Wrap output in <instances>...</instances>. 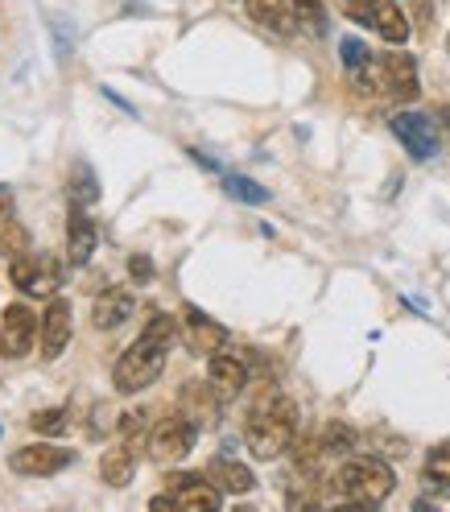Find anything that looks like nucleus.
Returning a JSON list of instances; mask_svg holds the SVG:
<instances>
[{
  "mask_svg": "<svg viewBox=\"0 0 450 512\" xmlns=\"http://www.w3.org/2000/svg\"><path fill=\"white\" fill-rule=\"evenodd\" d=\"M331 488H335V500L343 504H356V508H376L393 496L397 488V475L384 459H347L335 475H331Z\"/></svg>",
  "mask_w": 450,
  "mask_h": 512,
  "instance_id": "obj_3",
  "label": "nucleus"
},
{
  "mask_svg": "<svg viewBox=\"0 0 450 512\" xmlns=\"http://www.w3.org/2000/svg\"><path fill=\"white\" fill-rule=\"evenodd\" d=\"M38 339V314L29 306H5V318H0V356L5 360H25L34 351Z\"/></svg>",
  "mask_w": 450,
  "mask_h": 512,
  "instance_id": "obj_8",
  "label": "nucleus"
},
{
  "mask_svg": "<svg viewBox=\"0 0 450 512\" xmlns=\"http://www.w3.org/2000/svg\"><path fill=\"white\" fill-rule=\"evenodd\" d=\"M248 17L256 25H265L273 29V34H294V0H248Z\"/></svg>",
  "mask_w": 450,
  "mask_h": 512,
  "instance_id": "obj_17",
  "label": "nucleus"
},
{
  "mask_svg": "<svg viewBox=\"0 0 450 512\" xmlns=\"http://www.w3.org/2000/svg\"><path fill=\"white\" fill-rule=\"evenodd\" d=\"M29 426H34L38 434H50V438H58V434H67V430H71V409H67V405L38 409L34 418H29Z\"/></svg>",
  "mask_w": 450,
  "mask_h": 512,
  "instance_id": "obj_25",
  "label": "nucleus"
},
{
  "mask_svg": "<svg viewBox=\"0 0 450 512\" xmlns=\"http://www.w3.org/2000/svg\"><path fill=\"white\" fill-rule=\"evenodd\" d=\"M133 471H137V451H128V446H112V451H104L100 459V475L108 488H128L133 484Z\"/></svg>",
  "mask_w": 450,
  "mask_h": 512,
  "instance_id": "obj_19",
  "label": "nucleus"
},
{
  "mask_svg": "<svg viewBox=\"0 0 450 512\" xmlns=\"http://www.w3.org/2000/svg\"><path fill=\"white\" fill-rule=\"evenodd\" d=\"M75 463V451H62V446L50 442H34V446H21V451L9 455V467L17 475H58Z\"/></svg>",
  "mask_w": 450,
  "mask_h": 512,
  "instance_id": "obj_10",
  "label": "nucleus"
},
{
  "mask_svg": "<svg viewBox=\"0 0 450 512\" xmlns=\"http://www.w3.org/2000/svg\"><path fill=\"white\" fill-rule=\"evenodd\" d=\"M21 252H29V232L21 228V223L13 219V211L0 203V256H9V261H17Z\"/></svg>",
  "mask_w": 450,
  "mask_h": 512,
  "instance_id": "obj_22",
  "label": "nucleus"
},
{
  "mask_svg": "<svg viewBox=\"0 0 450 512\" xmlns=\"http://www.w3.org/2000/svg\"><path fill=\"white\" fill-rule=\"evenodd\" d=\"M67 199L79 203V207H95L100 203V178L87 162H75L71 174H67Z\"/></svg>",
  "mask_w": 450,
  "mask_h": 512,
  "instance_id": "obj_20",
  "label": "nucleus"
},
{
  "mask_svg": "<svg viewBox=\"0 0 450 512\" xmlns=\"http://www.w3.org/2000/svg\"><path fill=\"white\" fill-rule=\"evenodd\" d=\"M339 58H343V67L356 75V71H364L368 62H372V54H368V46L360 42V38H343L339 42Z\"/></svg>",
  "mask_w": 450,
  "mask_h": 512,
  "instance_id": "obj_27",
  "label": "nucleus"
},
{
  "mask_svg": "<svg viewBox=\"0 0 450 512\" xmlns=\"http://www.w3.org/2000/svg\"><path fill=\"white\" fill-rule=\"evenodd\" d=\"M351 442H356V434H351L347 426H327L323 430V446H327V455H343V451H351Z\"/></svg>",
  "mask_w": 450,
  "mask_h": 512,
  "instance_id": "obj_28",
  "label": "nucleus"
},
{
  "mask_svg": "<svg viewBox=\"0 0 450 512\" xmlns=\"http://www.w3.org/2000/svg\"><path fill=\"white\" fill-rule=\"evenodd\" d=\"M182 327H186V347L195 351V356H215V351L228 343V331H223L215 318H207L199 306H186L182 310Z\"/></svg>",
  "mask_w": 450,
  "mask_h": 512,
  "instance_id": "obj_12",
  "label": "nucleus"
},
{
  "mask_svg": "<svg viewBox=\"0 0 450 512\" xmlns=\"http://www.w3.org/2000/svg\"><path fill=\"white\" fill-rule=\"evenodd\" d=\"M438 120H442V128L450 133V104H446V108H438Z\"/></svg>",
  "mask_w": 450,
  "mask_h": 512,
  "instance_id": "obj_31",
  "label": "nucleus"
},
{
  "mask_svg": "<svg viewBox=\"0 0 450 512\" xmlns=\"http://www.w3.org/2000/svg\"><path fill=\"white\" fill-rule=\"evenodd\" d=\"M294 17L310 29V34H327V9H323V0H294Z\"/></svg>",
  "mask_w": 450,
  "mask_h": 512,
  "instance_id": "obj_26",
  "label": "nucleus"
},
{
  "mask_svg": "<svg viewBox=\"0 0 450 512\" xmlns=\"http://www.w3.org/2000/svg\"><path fill=\"white\" fill-rule=\"evenodd\" d=\"M430 5H434V0H417V25L430 21Z\"/></svg>",
  "mask_w": 450,
  "mask_h": 512,
  "instance_id": "obj_30",
  "label": "nucleus"
},
{
  "mask_svg": "<svg viewBox=\"0 0 450 512\" xmlns=\"http://www.w3.org/2000/svg\"><path fill=\"white\" fill-rule=\"evenodd\" d=\"M95 244H100V228H95V219L87 215V207L71 203V215H67V261L75 269L87 265Z\"/></svg>",
  "mask_w": 450,
  "mask_h": 512,
  "instance_id": "obj_14",
  "label": "nucleus"
},
{
  "mask_svg": "<svg viewBox=\"0 0 450 512\" xmlns=\"http://www.w3.org/2000/svg\"><path fill=\"white\" fill-rule=\"evenodd\" d=\"M207 479H211L219 492H232V496H244V492L256 488V475H252L244 463L228 459V455H219V459L207 463Z\"/></svg>",
  "mask_w": 450,
  "mask_h": 512,
  "instance_id": "obj_16",
  "label": "nucleus"
},
{
  "mask_svg": "<svg viewBox=\"0 0 450 512\" xmlns=\"http://www.w3.org/2000/svg\"><path fill=\"white\" fill-rule=\"evenodd\" d=\"M223 190L236 199V203H248V207H261V203H269V190L261 186V182H252V178H240V174H232V178H223Z\"/></svg>",
  "mask_w": 450,
  "mask_h": 512,
  "instance_id": "obj_24",
  "label": "nucleus"
},
{
  "mask_svg": "<svg viewBox=\"0 0 450 512\" xmlns=\"http://www.w3.org/2000/svg\"><path fill=\"white\" fill-rule=\"evenodd\" d=\"M71 343V302L67 298H50L42 314V360H58Z\"/></svg>",
  "mask_w": 450,
  "mask_h": 512,
  "instance_id": "obj_13",
  "label": "nucleus"
},
{
  "mask_svg": "<svg viewBox=\"0 0 450 512\" xmlns=\"http://www.w3.org/2000/svg\"><path fill=\"white\" fill-rule=\"evenodd\" d=\"M244 442H248L252 459H261V463L281 459L289 446L298 442V405L289 397L261 401L244 422Z\"/></svg>",
  "mask_w": 450,
  "mask_h": 512,
  "instance_id": "obj_2",
  "label": "nucleus"
},
{
  "mask_svg": "<svg viewBox=\"0 0 450 512\" xmlns=\"http://www.w3.org/2000/svg\"><path fill=\"white\" fill-rule=\"evenodd\" d=\"M347 13L360 25H372L384 42H393V46L409 42V21L397 9V0H347Z\"/></svg>",
  "mask_w": 450,
  "mask_h": 512,
  "instance_id": "obj_7",
  "label": "nucleus"
},
{
  "mask_svg": "<svg viewBox=\"0 0 450 512\" xmlns=\"http://www.w3.org/2000/svg\"><path fill=\"white\" fill-rule=\"evenodd\" d=\"M219 397L211 393V384H186V389H182V413H190V418H195L199 426H215L219 418H215V413H219Z\"/></svg>",
  "mask_w": 450,
  "mask_h": 512,
  "instance_id": "obj_18",
  "label": "nucleus"
},
{
  "mask_svg": "<svg viewBox=\"0 0 450 512\" xmlns=\"http://www.w3.org/2000/svg\"><path fill=\"white\" fill-rule=\"evenodd\" d=\"M393 133L397 141L409 149L413 162H430L438 153V133H434V120L422 112H397L393 116Z\"/></svg>",
  "mask_w": 450,
  "mask_h": 512,
  "instance_id": "obj_9",
  "label": "nucleus"
},
{
  "mask_svg": "<svg viewBox=\"0 0 450 512\" xmlns=\"http://www.w3.org/2000/svg\"><path fill=\"white\" fill-rule=\"evenodd\" d=\"M9 277H13L17 290L29 294V298H54V290L62 285V269L46 252H21L17 261L9 265Z\"/></svg>",
  "mask_w": 450,
  "mask_h": 512,
  "instance_id": "obj_5",
  "label": "nucleus"
},
{
  "mask_svg": "<svg viewBox=\"0 0 450 512\" xmlns=\"http://www.w3.org/2000/svg\"><path fill=\"white\" fill-rule=\"evenodd\" d=\"M207 384H211V393L228 405L248 389V364L240 356H232V351H215L207 364Z\"/></svg>",
  "mask_w": 450,
  "mask_h": 512,
  "instance_id": "obj_11",
  "label": "nucleus"
},
{
  "mask_svg": "<svg viewBox=\"0 0 450 512\" xmlns=\"http://www.w3.org/2000/svg\"><path fill=\"white\" fill-rule=\"evenodd\" d=\"M174 339H178V318H170V314L157 310L149 323H145V331L137 335V343L120 351V360H116V368H112L116 393L133 397V393L149 389V384L166 372V360H170Z\"/></svg>",
  "mask_w": 450,
  "mask_h": 512,
  "instance_id": "obj_1",
  "label": "nucleus"
},
{
  "mask_svg": "<svg viewBox=\"0 0 450 512\" xmlns=\"http://www.w3.org/2000/svg\"><path fill=\"white\" fill-rule=\"evenodd\" d=\"M133 310H137L133 290H124V285H104V294L95 298V306H91V318H95V327L100 331H116V327H124L128 318H133Z\"/></svg>",
  "mask_w": 450,
  "mask_h": 512,
  "instance_id": "obj_15",
  "label": "nucleus"
},
{
  "mask_svg": "<svg viewBox=\"0 0 450 512\" xmlns=\"http://www.w3.org/2000/svg\"><path fill=\"white\" fill-rule=\"evenodd\" d=\"M426 488L438 492L442 500H450V442L434 446L426 455Z\"/></svg>",
  "mask_w": 450,
  "mask_h": 512,
  "instance_id": "obj_21",
  "label": "nucleus"
},
{
  "mask_svg": "<svg viewBox=\"0 0 450 512\" xmlns=\"http://www.w3.org/2000/svg\"><path fill=\"white\" fill-rule=\"evenodd\" d=\"M446 50H450V38H446Z\"/></svg>",
  "mask_w": 450,
  "mask_h": 512,
  "instance_id": "obj_32",
  "label": "nucleus"
},
{
  "mask_svg": "<svg viewBox=\"0 0 450 512\" xmlns=\"http://www.w3.org/2000/svg\"><path fill=\"white\" fill-rule=\"evenodd\" d=\"M120 438H124L128 451H141L145 438H149V413H145V409H128V413H120Z\"/></svg>",
  "mask_w": 450,
  "mask_h": 512,
  "instance_id": "obj_23",
  "label": "nucleus"
},
{
  "mask_svg": "<svg viewBox=\"0 0 450 512\" xmlns=\"http://www.w3.org/2000/svg\"><path fill=\"white\" fill-rule=\"evenodd\" d=\"M195 442H199V422L190 418V413H170V418H162L153 426L149 434V455L157 463H178L186 459L190 451H195Z\"/></svg>",
  "mask_w": 450,
  "mask_h": 512,
  "instance_id": "obj_4",
  "label": "nucleus"
},
{
  "mask_svg": "<svg viewBox=\"0 0 450 512\" xmlns=\"http://www.w3.org/2000/svg\"><path fill=\"white\" fill-rule=\"evenodd\" d=\"M166 492L162 496H153L149 508H190V512H215L219 508V488L203 484V475H170L166 479Z\"/></svg>",
  "mask_w": 450,
  "mask_h": 512,
  "instance_id": "obj_6",
  "label": "nucleus"
},
{
  "mask_svg": "<svg viewBox=\"0 0 450 512\" xmlns=\"http://www.w3.org/2000/svg\"><path fill=\"white\" fill-rule=\"evenodd\" d=\"M128 277H133L137 285H149V281H153V261H149L145 252H133V256H128Z\"/></svg>",
  "mask_w": 450,
  "mask_h": 512,
  "instance_id": "obj_29",
  "label": "nucleus"
}]
</instances>
